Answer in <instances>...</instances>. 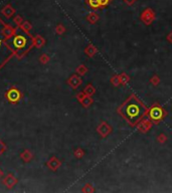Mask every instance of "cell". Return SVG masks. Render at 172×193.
<instances>
[{
	"label": "cell",
	"instance_id": "6da1fadb",
	"mask_svg": "<svg viewBox=\"0 0 172 193\" xmlns=\"http://www.w3.org/2000/svg\"><path fill=\"white\" fill-rule=\"evenodd\" d=\"M144 106L134 96L129 99L122 107V115L129 122L133 124L139 121L144 115Z\"/></svg>",
	"mask_w": 172,
	"mask_h": 193
},
{
	"label": "cell",
	"instance_id": "7a4b0ae2",
	"mask_svg": "<svg viewBox=\"0 0 172 193\" xmlns=\"http://www.w3.org/2000/svg\"><path fill=\"white\" fill-rule=\"evenodd\" d=\"M150 116H151V118L153 120H160L163 116V113H162V110L160 108H158V107H155V108H153L151 110V112H150Z\"/></svg>",
	"mask_w": 172,
	"mask_h": 193
},
{
	"label": "cell",
	"instance_id": "3957f363",
	"mask_svg": "<svg viewBox=\"0 0 172 193\" xmlns=\"http://www.w3.org/2000/svg\"><path fill=\"white\" fill-rule=\"evenodd\" d=\"M89 4L92 8H99L101 6L99 0H89Z\"/></svg>",
	"mask_w": 172,
	"mask_h": 193
},
{
	"label": "cell",
	"instance_id": "277c9868",
	"mask_svg": "<svg viewBox=\"0 0 172 193\" xmlns=\"http://www.w3.org/2000/svg\"><path fill=\"white\" fill-rule=\"evenodd\" d=\"M101 6H107L110 3V0H99Z\"/></svg>",
	"mask_w": 172,
	"mask_h": 193
},
{
	"label": "cell",
	"instance_id": "5b68a950",
	"mask_svg": "<svg viewBox=\"0 0 172 193\" xmlns=\"http://www.w3.org/2000/svg\"><path fill=\"white\" fill-rule=\"evenodd\" d=\"M124 1H125L127 4H129V5H131V4H133L135 2V0H124Z\"/></svg>",
	"mask_w": 172,
	"mask_h": 193
}]
</instances>
